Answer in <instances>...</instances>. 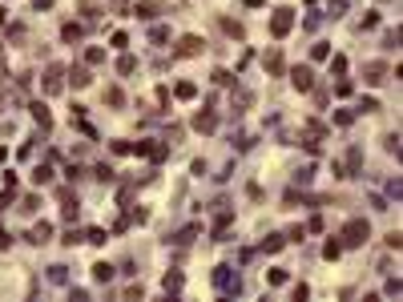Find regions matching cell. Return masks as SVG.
<instances>
[{
    "label": "cell",
    "instance_id": "44dd1931",
    "mask_svg": "<svg viewBox=\"0 0 403 302\" xmlns=\"http://www.w3.org/2000/svg\"><path fill=\"white\" fill-rule=\"evenodd\" d=\"M93 278H97V282H109V278H113V266H109V262H97V266H93Z\"/></svg>",
    "mask_w": 403,
    "mask_h": 302
},
{
    "label": "cell",
    "instance_id": "4dcf8cb0",
    "mask_svg": "<svg viewBox=\"0 0 403 302\" xmlns=\"http://www.w3.org/2000/svg\"><path fill=\"white\" fill-rule=\"evenodd\" d=\"M278 246H283V238H278V234H274V238H266V242H262V250H266V254H274V250H278Z\"/></svg>",
    "mask_w": 403,
    "mask_h": 302
},
{
    "label": "cell",
    "instance_id": "484cf974",
    "mask_svg": "<svg viewBox=\"0 0 403 302\" xmlns=\"http://www.w3.org/2000/svg\"><path fill=\"white\" fill-rule=\"evenodd\" d=\"M166 290H170V294H173V290H181V274H177V270L166 274Z\"/></svg>",
    "mask_w": 403,
    "mask_h": 302
},
{
    "label": "cell",
    "instance_id": "ac0fdd59",
    "mask_svg": "<svg viewBox=\"0 0 403 302\" xmlns=\"http://www.w3.org/2000/svg\"><path fill=\"white\" fill-rule=\"evenodd\" d=\"M33 182H37V186H49V182H53V169H49V165H37V169H33Z\"/></svg>",
    "mask_w": 403,
    "mask_h": 302
},
{
    "label": "cell",
    "instance_id": "e0dca14e",
    "mask_svg": "<svg viewBox=\"0 0 403 302\" xmlns=\"http://www.w3.org/2000/svg\"><path fill=\"white\" fill-rule=\"evenodd\" d=\"M69 81H73L77 89H81V85H89V69H85V65H77V69L69 73Z\"/></svg>",
    "mask_w": 403,
    "mask_h": 302
},
{
    "label": "cell",
    "instance_id": "7a4b0ae2",
    "mask_svg": "<svg viewBox=\"0 0 403 302\" xmlns=\"http://www.w3.org/2000/svg\"><path fill=\"white\" fill-rule=\"evenodd\" d=\"M290 28H294V12H290V8H278V12L270 16V33H274V37H287Z\"/></svg>",
    "mask_w": 403,
    "mask_h": 302
},
{
    "label": "cell",
    "instance_id": "3957f363",
    "mask_svg": "<svg viewBox=\"0 0 403 302\" xmlns=\"http://www.w3.org/2000/svg\"><path fill=\"white\" fill-rule=\"evenodd\" d=\"M214 286H218V290H230V294L242 286L238 274H234V266H218V270H214Z\"/></svg>",
    "mask_w": 403,
    "mask_h": 302
},
{
    "label": "cell",
    "instance_id": "f546056e",
    "mask_svg": "<svg viewBox=\"0 0 403 302\" xmlns=\"http://www.w3.org/2000/svg\"><path fill=\"white\" fill-rule=\"evenodd\" d=\"M266 282H270V286H278V282H287V270H270V274H266Z\"/></svg>",
    "mask_w": 403,
    "mask_h": 302
},
{
    "label": "cell",
    "instance_id": "1f68e13d",
    "mask_svg": "<svg viewBox=\"0 0 403 302\" xmlns=\"http://www.w3.org/2000/svg\"><path fill=\"white\" fill-rule=\"evenodd\" d=\"M85 61H89V65H101V61H105V52H101V49H89V52H85Z\"/></svg>",
    "mask_w": 403,
    "mask_h": 302
},
{
    "label": "cell",
    "instance_id": "d4e9b609",
    "mask_svg": "<svg viewBox=\"0 0 403 302\" xmlns=\"http://www.w3.org/2000/svg\"><path fill=\"white\" fill-rule=\"evenodd\" d=\"M173 93H177V97H181V101H190V97H194V93H198V89H194L190 81H177V89H173Z\"/></svg>",
    "mask_w": 403,
    "mask_h": 302
},
{
    "label": "cell",
    "instance_id": "d590c367",
    "mask_svg": "<svg viewBox=\"0 0 403 302\" xmlns=\"http://www.w3.org/2000/svg\"><path fill=\"white\" fill-rule=\"evenodd\" d=\"M105 101H109V105H121V101H125V93H121V89H109V93H105Z\"/></svg>",
    "mask_w": 403,
    "mask_h": 302
},
{
    "label": "cell",
    "instance_id": "d6a6232c",
    "mask_svg": "<svg viewBox=\"0 0 403 302\" xmlns=\"http://www.w3.org/2000/svg\"><path fill=\"white\" fill-rule=\"evenodd\" d=\"M113 153H117V157H125V153H133V145H129V141H113Z\"/></svg>",
    "mask_w": 403,
    "mask_h": 302
},
{
    "label": "cell",
    "instance_id": "8fae6325",
    "mask_svg": "<svg viewBox=\"0 0 403 302\" xmlns=\"http://www.w3.org/2000/svg\"><path fill=\"white\" fill-rule=\"evenodd\" d=\"M202 49H206L202 37H181V41H177V56H198Z\"/></svg>",
    "mask_w": 403,
    "mask_h": 302
},
{
    "label": "cell",
    "instance_id": "cb8c5ba5",
    "mask_svg": "<svg viewBox=\"0 0 403 302\" xmlns=\"http://www.w3.org/2000/svg\"><path fill=\"white\" fill-rule=\"evenodd\" d=\"M327 56H331V45H323V41L311 45V61H327Z\"/></svg>",
    "mask_w": 403,
    "mask_h": 302
},
{
    "label": "cell",
    "instance_id": "8992f818",
    "mask_svg": "<svg viewBox=\"0 0 403 302\" xmlns=\"http://www.w3.org/2000/svg\"><path fill=\"white\" fill-rule=\"evenodd\" d=\"M359 161H363V149L355 145V149H351L343 161H339V173H343V177H355V173H359Z\"/></svg>",
    "mask_w": 403,
    "mask_h": 302
},
{
    "label": "cell",
    "instance_id": "2e32d148",
    "mask_svg": "<svg viewBox=\"0 0 403 302\" xmlns=\"http://www.w3.org/2000/svg\"><path fill=\"white\" fill-rule=\"evenodd\" d=\"M339 254H343V242H339V238H331V242L323 246V258H327V262H335Z\"/></svg>",
    "mask_w": 403,
    "mask_h": 302
},
{
    "label": "cell",
    "instance_id": "836d02e7",
    "mask_svg": "<svg viewBox=\"0 0 403 302\" xmlns=\"http://www.w3.org/2000/svg\"><path fill=\"white\" fill-rule=\"evenodd\" d=\"M8 41H24V24H12L8 28Z\"/></svg>",
    "mask_w": 403,
    "mask_h": 302
},
{
    "label": "cell",
    "instance_id": "9c48e42d",
    "mask_svg": "<svg viewBox=\"0 0 403 302\" xmlns=\"http://www.w3.org/2000/svg\"><path fill=\"white\" fill-rule=\"evenodd\" d=\"M262 65H266V73H270V77H283V69H287V61H283V52H278V49L266 52V56H262Z\"/></svg>",
    "mask_w": 403,
    "mask_h": 302
},
{
    "label": "cell",
    "instance_id": "ba28073f",
    "mask_svg": "<svg viewBox=\"0 0 403 302\" xmlns=\"http://www.w3.org/2000/svg\"><path fill=\"white\" fill-rule=\"evenodd\" d=\"M194 129H198V133H214V129H218V113H214V109L198 113V117H194Z\"/></svg>",
    "mask_w": 403,
    "mask_h": 302
},
{
    "label": "cell",
    "instance_id": "60d3db41",
    "mask_svg": "<svg viewBox=\"0 0 403 302\" xmlns=\"http://www.w3.org/2000/svg\"><path fill=\"white\" fill-rule=\"evenodd\" d=\"M0 24H4V8H0Z\"/></svg>",
    "mask_w": 403,
    "mask_h": 302
},
{
    "label": "cell",
    "instance_id": "277c9868",
    "mask_svg": "<svg viewBox=\"0 0 403 302\" xmlns=\"http://www.w3.org/2000/svg\"><path fill=\"white\" fill-rule=\"evenodd\" d=\"M290 81H294V89L311 93V89H315V73H311V65H298V69H290Z\"/></svg>",
    "mask_w": 403,
    "mask_h": 302
},
{
    "label": "cell",
    "instance_id": "d6986e66",
    "mask_svg": "<svg viewBox=\"0 0 403 302\" xmlns=\"http://www.w3.org/2000/svg\"><path fill=\"white\" fill-rule=\"evenodd\" d=\"M81 242H89V246H101V242H105V230H97V226H93V230H85V234H81Z\"/></svg>",
    "mask_w": 403,
    "mask_h": 302
},
{
    "label": "cell",
    "instance_id": "ab89813d",
    "mask_svg": "<svg viewBox=\"0 0 403 302\" xmlns=\"http://www.w3.org/2000/svg\"><path fill=\"white\" fill-rule=\"evenodd\" d=\"M4 157H8V153H4V145H0V161H4Z\"/></svg>",
    "mask_w": 403,
    "mask_h": 302
},
{
    "label": "cell",
    "instance_id": "e575fe53",
    "mask_svg": "<svg viewBox=\"0 0 403 302\" xmlns=\"http://www.w3.org/2000/svg\"><path fill=\"white\" fill-rule=\"evenodd\" d=\"M65 41H81V28L77 24H65Z\"/></svg>",
    "mask_w": 403,
    "mask_h": 302
},
{
    "label": "cell",
    "instance_id": "603a6c76",
    "mask_svg": "<svg viewBox=\"0 0 403 302\" xmlns=\"http://www.w3.org/2000/svg\"><path fill=\"white\" fill-rule=\"evenodd\" d=\"M37 205H41L37 194H24V198H20V214H37Z\"/></svg>",
    "mask_w": 403,
    "mask_h": 302
},
{
    "label": "cell",
    "instance_id": "5bb4252c",
    "mask_svg": "<svg viewBox=\"0 0 403 302\" xmlns=\"http://www.w3.org/2000/svg\"><path fill=\"white\" fill-rule=\"evenodd\" d=\"M49 234H53V226H49V222H41V226H33V234H28V242H37V246H45V242H49Z\"/></svg>",
    "mask_w": 403,
    "mask_h": 302
},
{
    "label": "cell",
    "instance_id": "4316f807",
    "mask_svg": "<svg viewBox=\"0 0 403 302\" xmlns=\"http://www.w3.org/2000/svg\"><path fill=\"white\" fill-rule=\"evenodd\" d=\"M133 65H137L133 56H117V73H133Z\"/></svg>",
    "mask_w": 403,
    "mask_h": 302
},
{
    "label": "cell",
    "instance_id": "6da1fadb",
    "mask_svg": "<svg viewBox=\"0 0 403 302\" xmlns=\"http://www.w3.org/2000/svg\"><path fill=\"white\" fill-rule=\"evenodd\" d=\"M367 234H371L367 218H351V222L343 226V238H339V242H343V246H351V250H359V246L367 242Z\"/></svg>",
    "mask_w": 403,
    "mask_h": 302
},
{
    "label": "cell",
    "instance_id": "5b68a950",
    "mask_svg": "<svg viewBox=\"0 0 403 302\" xmlns=\"http://www.w3.org/2000/svg\"><path fill=\"white\" fill-rule=\"evenodd\" d=\"M133 153H141V157H149V161H162V157H166V145H162V141H137Z\"/></svg>",
    "mask_w": 403,
    "mask_h": 302
},
{
    "label": "cell",
    "instance_id": "74e56055",
    "mask_svg": "<svg viewBox=\"0 0 403 302\" xmlns=\"http://www.w3.org/2000/svg\"><path fill=\"white\" fill-rule=\"evenodd\" d=\"M49 278H53V282H65V266H49Z\"/></svg>",
    "mask_w": 403,
    "mask_h": 302
},
{
    "label": "cell",
    "instance_id": "4fadbf2b",
    "mask_svg": "<svg viewBox=\"0 0 403 302\" xmlns=\"http://www.w3.org/2000/svg\"><path fill=\"white\" fill-rule=\"evenodd\" d=\"M383 77H387V69H383V65H379V61H371V65H367V69H363V81H367V85H379V81H383Z\"/></svg>",
    "mask_w": 403,
    "mask_h": 302
},
{
    "label": "cell",
    "instance_id": "9a60e30c",
    "mask_svg": "<svg viewBox=\"0 0 403 302\" xmlns=\"http://www.w3.org/2000/svg\"><path fill=\"white\" fill-rule=\"evenodd\" d=\"M158 8H162V0H141V4H137V16L153 20V16H158Z\"/></svg>",
    "mask_w": 403,
    "mask_h": 302
},
{
    "label": "cell",
    "instance_id": "ffe728a7",
    "mask_svg": "<svg viewBox=\"0 0 403 302\" xmlns=\"http://www.w3.org/2000/svg\"><path fill=\"white\" fill-rule=\"evenodd\" d=\"M194 234H198V226H185V230H177V234H173V242H177V246H190V242H194Z\"/></svg>",
    "mask_w": 403,
    "mask_h": 302
},
{
    "label": "cell",
    "instance_id": "7402d4cb",
    "mask_svg": "<svg viewBox=\"0 0 403 302\" xmlns=\"http://www.w3.org/2000/svg\"><path fill=\"white\" fill-rule=\"evenodd\" d=\"M214 85H222V89H234V73H226V69H214Z\"/></svg>",
    "mask_w": 403,
    "mask_h": 302
},
{
    "label": "cell",
    "instance_id": "52a82bcc",
    "mask_svg": "<svg viewBox=\"0 0 403 302\" xmlns=\"http://www.w3.org/2000/svg\"><path fill=\"white\" fill-rule=\"evenodd\" d=\"M60 85H65V69L60 65L45 69V93H60Z\"/></svg>",
    "mask_w": 403,
    "mask_h": 302
},
{
    "label": "cell",
    "instance_id": "83f0119b",
    "mask_svg": "<svg viewBox=\"0 0 403 302\" xmlns=\"http://www.w3.org/2000/svg\"><path fill=\"white\" fill-rule=\"evenodd\" d=\"M218 24H222L230 37H242V24H238V20H218Z\"/></svg>",
    "mask_w": 403,
    "mask_h": 302
},
{
    "label": "cell",
    "instance_id": "f35d334b",
    "mask_svg": "<svg viewBox=\"0 0 403 302\" xmlns=\"http://www.w3.org/2000/svg\"><path fill=\"white\" fill-rule=\"evenodd\" d=\"M33 4H37V8H53V0H33Z\"/></svg>",
    "mask_w": 403,
    "mask_h": 302
},
{
    "label": "cell",
    "instance_id": "7c38bea8",
    "mask_svg": "<svg viewBox=\"0 0 403 302\" xmlns=\"http://www.w3.org/2000/svg\"><path fill=\"white\" fill-rule=\"evenodd\" d=\"M28 113L37 117V125H45V129L53 125V113H49V105H45V101H33V105H28Z\"/></svg>",
    "mask_w": 403,
    "mask_h": 302
},
{
    "label": "cell",
    "instance_id": "30bf717a",
    "mask_svg": "<svg viewBox=\"0 0 403 302\" xmlns=\"http://www.w3.org/2000/svg\"><path fill=\"white\" fill-rule=\"evenodd\" d=\"M250 105H254V93L246 85H234V113H246Z\"/></svg>",
    "mask_w": 403,
    "mask_h": 302
},
{
    "label": "cell",
    "instance_id": "8d00e7d4",
    "mask_svg": "<svg viewBox=\"0 0 403 302\" xmlns=\"http://www.w3.org/2000/svg\"><path fill=\"white\" fill-rule=\"evenodd\" d=\"M331 69H335V73L343 77V73H347V56H335V61H331Z\"/></svg>",
    "mask_w": 403,
    "mask_h": 302
},
{
    "label": "cell",
    "instance_id": "f1b7e54d",
    "mask_svg": "<svg viewBox=\"0 0 403 302\" xmlns=\"http://www.w3.org/2000/svg\"><path fill=\"white\" fill-rule=\"evenodd\" d=\"M351 121H355V113H351V109H339V113H335V125H351Z\"/></svg>",
    "mask_w": 403,
    "mask_h": 302
}]
</instances>
